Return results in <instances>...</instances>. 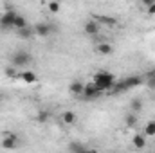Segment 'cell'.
<instances>
[{
	"mask_svg": "<svg viewBox=\"0 0 155 153\" xmlns=\"http://www.w3.org/2000/svg\"><path fill=\"white\" fill-rule=\"evenodd\" d=\"M92 83H94V86L103 94V92H107V90H112L114 86H116L117 83V77L112 74V72H108V70H97L92 79H90Z\"/></svg>",
	"mask_w": 155,
	"mask_h": 153,
	"instance_id": "obj_1",
	"label": "cell"
},
{
	"mask_svg": "<svg viewBox=\"0 0 155 153\" xmlns=\"http://www.w3.org/2000/svg\"><path fill=\"white\" fill-rule=\"evenodd\" d=\"M33 61V56H31V52H27V50H24V49H20V50H15L13 54H11V65L15 67V69H24V67H27L29 63Z\"/></svg>",
	"mask_w": 155,
	"mask_h": 153,
	"instance_id": "obj_2",
	"label": "cell"
},
{
	"mask_svg": "<svg viewBox=\"0 0 155 153\" xmlns=\"http://www.w3.org/2000/svg\"><path fill=\"white\" fill-rule=\"evenodd\" d=\"M143 85V77L141 76H130V77H124L121 81H117L114 90L116 92H124V90H132L135 86H141Z\"/></svg>",
	"mask_w": 155,
	"mask_h": 153,
	"instance_id": "obj_3",
	"label": "cell"
},
{
	"mask_svg": "<svg viewBox=\"0 0 155 153\" xmlns=\"http://www.w3.org/2000/svg\"><path fill=\"white\" fill-rule=\"evenodd\" d=\"M20 144H22V141H20V137H18L16 133H13V132H5V133L2 135L0 146H2L4 150H16Z\"/></svg>",
	"mask_w": 155,
	"mask_h": 153,
	"instance_id": "obj_4",
	"label": "cell"
},
{
	"mask_svg": "<svg viewBox=\"0 0 155 153\" xmlns=\"http://www.w3.org/2000/svg\"><path fill=\"white\" fill-rule=\"evenodd\" d=\"M15 18H16V11H5L0 16V29L2 31H11L15 27Z\"/></svg>",
	"mask_w": 155,
	"mask_h": 153,
	"instance_id": "obj_5",
	"label": "cell"
},
{
	"mask_svg": "<svg viewBox=\"0 0 155 153\" xmlns=\"http://www.w3.org/2000/svg\"><path fill=\"white\" fill-rule=\"evenodd\" d=\"M83 31L87 36H97L99 31H101V25L96 22V18H88L85 24H83Z\"/></svg>",
	"mask_w": 155,
	"mask_h": 153,
	"instance_id": "obj_6",
	"label": "cell"
},
{
	"mask_svg": "<svg viewBox=\"0 0 155 153\" xmlns=\"http://www.w3.org/2000/svg\"><path fill=\"white\" fill-rule=\"evenodd\" d=\"M52 24H49V22H38V24H35V27H33V33L36 34V36H41V38H45V36H49L51 33H52Z\"/></svg>",
	"mask_w": 155,
	"mask_h": 153,
	"instance_id": "obj_7",
	"label": "cell"
},
{
	"mask_svg": "<svg viewBox=\"0 0 155 153\" xmlns=\"http://www.w3.org/2000/svg\"><path fill=\"white\" fill-rule=\"evenodd\" d=\"M99 96H101V92L94 86V83H92V81L85 83V88H83V97H85L87 101H92V99H96V97H99Z\"/></svg>",
	"mask_w": 155,
	"mask_h": 153,
	"instance_id": "obj_8",
	"label": "cell"
},
{
	"mask_svg": "<svg viewBox=\"0 0 155 153\" xmlns=\"http://www.w3.org/2000/svg\"><path fill=\"white\" fill-rule=\"evenodd\" d=\"M16 79H22L25 85H35L36 81H38V76H36V72H33V70H24V72H20Z\"/></svg>",
	"mask_w": 155,
	"mask_h": 153,
	"instance_id": "obj_9",
	"label": "cell"
},
{
	"mask_svg": "<svg viewBox=\"0 0 155 153\" xmlns=\"http://www.w3.org/2000/svg\"><path fill=\"white\" fill-rule=\"evenodd\" d=\"M96 52L101 54V56H110L114 52V45L110 41H101V43L96 45Z\"/></svg>",
	"mask_w": 155,
	"mask_h": 153,
	"instance_id": "obj_10",
	"label": "cell"
},
{
	"mask_svg": "<svg viewBox=\"0 0 155 153\" xmlns=\"http://www.w3.org/2000/svg\"><path fill=\"white\" fill-rule=\"evenodd\" d=\"M83 88H85V83H81L78 79L71 81V85H69V92L74 96H83Z\"/></svg>",
	"mask_w": 155,
	"mask_h": 153,
	"instance_id": "obj_11",
	"label": "cell"
},
{
	"mask_svg": "<svg viewBox=\"0 0 155 153\" xmlns=\"http://www.w3.org/2000/svg\"><path fill=\"white\" fill-rule=\"evenodd\" d=\"M76 121H78V115H76V112H72V110H65V112L61 114V122L67 124V126L74 124Z\"/></svg>",
	"mask_w": 155,
	"mask_h": 153,
	"instance_id": "obj_12",
	"label": "cell"
},
{
	"mask_svg": "<svg viewBox=\"0 0 155 153\" xmlns=\"http://www.w3.org/2000/svg\"><path fill=\"white\" fill-rule=\"evenodd\" d=\"M132 144H134L135 150H143V148L146 146V137H144L143 133H135V135L132 137Z\"/></svg>",
	"mask_w": 155,
	"mask_h": 153,
	"instance_id": "obj_13",
	"label": "cell"
},
{
	"mask_svg": "<svg viewBox=\"0 0 155 153\" xmlns=\"http://www.w3.org/2000/svg\"><path fill=\"white\" fill-rule=\"evenodd\" d=\"M25 27H29V24H27V20H25V16L24 15H20V13H16V18H15V31H22V29H25Z\"/></svg>",
	"mask_w": 155,
	"mask_h": 153,
	"instance_id": "obj_14",
	"label": "cell"
},
{
	"mask_svg": "<svg viewBox=\"0 0 155 153\" xmlns=\"http://www.w3.org/2000/svg\"><path fill=\"white\" fill-rule=\"evenodd\" d=\"M137 119H139V115L128 112V114L124 115V124H126L128 128H135V126H137Z\"/></svg>",
	"mask_w": 155,
	"mask_h": 153,
	"instance_id": "obj_15",
	"label": "cell"
},
{
	"mask_svg": "<svg viewBox=\"0 0 155 153\" xmlns=\"http://www.w3.org/2000/svg\"><path fill=\"white\" fill-rule=\"evenodd\" d=\"M141 110H143V101H141V99H132V103H130V112L135 114V115H139Z\"/></svg>",
	"mask_w": 155,
	"mask_h": 153,
	"instance_id": "obj_16",
	"label": "cell"
},
{
	"mask_svg": "<svg viewBox=\"0 0 155 153\" xmlns=\"http://www.w3.org/2000/svg\"><path fill=\"white\" fill-rule=\"evenodd\" d=\"M143 135H144V137H153L155 135V121H148V122L144 124Z\"/></svg>",
	"mask_w": 155,
	"mask_h": 153,
	"instance_id": "obj_17",
	"label": "cell"
},
{
	"mask_svg": "<svg viewBox=\"0 0 155 153\" xmlns=\"http://www.w3.org/2000/svg\"><path fill=\"white\" fill-rule=\"evenodd\" d=\"M16 34H18V38L27 40V38H31L35 33H33V29H31V27H25V29H22V31H16Z\"/></svg>",
	"mask_w": 155,
	"mask_h": 153,
	"instance_id": "obj_18",
	"label": "cell"
},
{
	"mask_svg": "<svg viewBox=\"0 0 155 153\" xmlns=\"http://www.w3.org/2000/svg\"><path fill=\"white\" fill-rule=\"evenodd\" d=\"M49 119H51V114H49L47 110H40L38 115H36V121H38V122H47Z\"/></svg>",
	"mask_w": 155,
	"mask_h": 153,
	"instance_id": "obj_19",
	"label": "cell"
},
{
	"mask_svg": "<svg viewBox=\"0 0 155 153\" xmlns=\"http://www.w3.org/2000/svg\"><path fill=\"white\" fill-rule=\"evenodd\" d=\"M47 9H49L51 13H54V15H56V13H60L61 4H60V2H49V4H47Z\"/></svg>",
	"mask_w": 155,
	"mask_h": 153,
	"instance_id": "obj_20",
	"label": "cell"
},
{
	"mask_svg": "<svg viewBox=\"0 0 155 153\" xmlns=\"http://www.w3.org/2000/svg\"><path fill=\"white\" fill-rule=\"evenodd\" d=\"M5 74H7L9 77H18L20 70H18V69H15L13 65H9V67H5Z\"/></svg>",
	"mask_w": 155,
	"mask_h": 153,
	"instance_id": "obj_21",
	"label": "cell"
},
{
	"mask_svg": "<svg viewBox=\"0 0 155 153\" xmlns=\"http://www.w3.org/2000/svg\"><path fill=\"white\" fill-rule=\"evenodd\" d=\"M96 22L101 25V24H108V25H114L116 24V20L114 18H105V16H96Z\"/></svg>",
	"mask_w": 155,
	"mask_h": 153,
	"instance_id": "obj_22",
	"label": "cell"
},
{
	"mask_svg": "<svg viewBox=\"0 0 155 153\" xmlns=\"http://www.w3.org/2000/svg\"><path fill=\"white\" fill-rule=\"evenodd\" d=\"M83 150H85V146L81 142H71V151L72 153H81Z\"/></svg>",
	"mask_w": 155,
	"mask_h": 153,
	"instance_id": "obj_23",
	"label": "cell"
},
{
	"mask_svg": "<svg viewBox=\"0 0 155 153\" xmlns=\"http://www.w3.org/2000/svg\"><path fill=\"white\" fill-rule=\"evenodd\" d=\"M146 5H148V15H155V2H146Z\"/></svg>",
	"mask_w": 155,
	"mask_h": 153,
	"instance_id": "obj_24",
	"label": "cell"
},
{
	"mask_svg": "<svg viewBox=\"0 0 155 153\" xmlns=\"http://www.w3.org/2000/svg\"><path fill=\"white\" fill-rule=\"evenodd\" d=\"M81 153H97V151H96V150H92V148H85Z\"/></svg>",
	"mask_w": 155,
	"mask_h": 153,
	"instance_id": "obj_25",
	"label": "cell"
}]
</instances>
